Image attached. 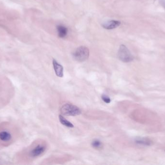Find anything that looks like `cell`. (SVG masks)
Masks as SVG:
<instances>
[{
	"instance_id": "cell-7",
	"label": "cell",
	"mask_w": 165,
	"mask_h": 165,
	"mask_svg": "<svg viewBox=\"0 0 165 165\" xmlns=\"http://www.w3.org/2000/svg\"><path fill=\"white\" fill-rule=\"evenodd\" d=\"M53 65L56 75L60 78L63 77L64 75L63 66L55 59L53 60Z\"/></svg>"
},
{
	"instance_id": "cell-6",
	"label": "cell",
	"mask_w": 165,
	"mask_h": 165,
	"mask_svg": "<svg viewBox=\"0 0 165 165\" xmlns=\"http://www.w3.org/2000/svg\"><path fill=\"white\" fill-rule=\"evenodd\" d=\"M135 143L137 144L145 146H149L153 144L152 140L148 138L145 137H137L135 138Z\"/></svg>"
},
{
	"instance_id": "cell-1",
	"label": "cell",
	"mask_w": 165,
	"mask_h": 165,
	"mask_svg": "<svg viewBox=\"0 0 165 165\" xmlns=\"http://www.w3.org/2000/svg\"><path fill=\"white\" fill-rule=\"evenodd\" d=\"M61 113L64 115L76 116L81 114V111L77 106L70 104L64 105L61 108Z\"/></svg>"
},
{
	"instance_id": "cell-8",
	"label": "cell",
	"mask_w": 165,
	"mask_h": 165,
	"mask_svg": "<svg viewBox=\"0 0 165 165\" xmlns=\"http://www.w3.org/2000/svg\"><path fill=\"white\" fill-rule=\"evenodd\" d=\"M57 29L58 37L60 38H63L65 37L68 34V29L65 27L64 26L58 25L57 26Z\"/></svg>"
},
{
	"instance_id": "cell-5",
	"label": "cell",
	"mask_w": 165,
	"mask_h": 165,
	"mask_svg": "<svg viewBox=\"0 0 165 165\" xmlns=\"http://www.w3.org/2000/svg\"><path fill=\"white\" fill-rule=\"evenodd\" d=\"M120 24H121V22L119 21L111 20L103 23L102 26V27L105 29L113 30L119 27Z\"/></svg>"
},
{
	"instance_id": "cell-10",
	"label": "cell",
	"mask_w": 165,
	"mask_h": 165,
	"mask_svg": "<svg viewBox=\"0 0 165 165\" xmlns=\"http://www.w3.org/2000/svg\"><path fill=\"white\" fill-rule=\"evenodd\" d=\"M59 120H60V122L61 124L63 125H65L66 127L68 128H73L74 127V125L72 123H70V121L67 120L64 117L62 116L61 115H59Z\"/></svg>"
},
{
	"instance_id": "cell-13",
	"label": "cell",
	"mask_w": 165,
	"mask_h": 165,
	"mask_svg": "<svg viewBox=\"0 0 165 165\" xmlns=\"http://www.w3.org/2000/svg\"><path fill=\"white\" fill-rule=\"evenodd\" d=\"M160 5L165 9V0H159Z\"/></svg>"
},
{
	"instance_id": "cell-11",
	"label": "cell",
	"mask_w": 165,
	"mask_h": 165,
	"mask_svg": "<svg viewBox=\"0 0 165 165\" xmlns=\"http://www.w3.org/2000/svg\"><path fill=\"white\" fill-rule=\"evenodd\" d=\"M92 146L96 149H101L102 146V144L99 140H95L92 142Z\"/></svg>"
},
{
	"instance_id": "cell-9",
	"label": "cell",
	"mask_w": 165,
	"mask_h": 165,
	"mask_svg": "<svg viewBox=\"0 0 165 165\" xmlns=\"http://www.w3.org/2000/svg\"><path fill=\"white\" fill-rule=\"evenodd\" d=\"M12 135L8 131H2L0 132V140L3 142H9L11 141Z\"/></svg>"
},
{
	"instance_id": "cell-2",
	"label": "cell",
	"mask_w": 165,
	"mask_h": 165,
	"mask_svg": "<svg viewBox=\"0 0 165 165\" xmlns=\"http://www.w3.org/2000/svg\"><path fill=\"white\" fill-rule=\"evenodd\" d=\"M89 56V50L85 46H81L78 47L73 54L74 59L77 62H83L86 61Z\"/></svg>"
},
{
	"instance_id": "cell-3",
	"label": "cell",
	"mask_w": 165,
	"mask_h": 165,
	"mask_svg": "<svg viewBox=\"0 0 165 165\" xmlns=\"http://www.w3.org/2000/svg\"><path fill=\"white\" fill-rule=\"evenodd\" d=\"M118 57L120 61L124 63H129L134 60V57L125 45H120L118 52Z\"/></svg>"
},
{
	"instance_id": "cell-4",
	"label": "cell",
	"mask_w": 165,
	"mask_h": 165,
	"mask_svg": "<svg viewBox=\"0 0 165 165\" xmlns=\"http://www.w3.org/2000/svg\"><path fill=\"white\" fill-rule=\"evenodd\" d=\"M45 149L46 147L45 146L41 144L38 145L30 150V155L32 157H39L45 152Z\"/></svg>"
},
{
	"instance_id": "cell-12",
	"label": "cell",
	"mask_w": 165,
	"mask_h": 165,
	"mask_svg": "<svg viewBox=\"0 0 165 165\" xmlns=\"http://www.w3.org/2000/svg\"><path fill=\"white\" fill-rule=\"evenodd\" d=\"M101 99H102V100L106 103L109 104L111 102L110 98L109 96H107V95H102V96H101Z\"/></svg>"
}]
</instances>
